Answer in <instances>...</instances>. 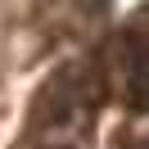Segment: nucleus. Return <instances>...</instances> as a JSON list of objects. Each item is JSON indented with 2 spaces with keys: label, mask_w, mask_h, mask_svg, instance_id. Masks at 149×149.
<instances>
[{
  "label": "nucleus",
  "mask_w": 149,
  "mask_h": 149,
  "mask_svg": "<svg viewBox=\"0 0 149 149\" xmlns=\"http://www.w3.org/2000/svg\"><path fill=\"white\" fill-rule=\"evenodd\" d=\"M122 91H127V109L145 118L149 113V41H136V50H131V59H127V81H122Z\"/></svg>",
  "instance_id": "obj_1"
},
{
  "label": "nucleus",
  "mask_w": 149,
  "mask_h": 149,
  "mask_svg": "<svg viewBox=\"0 0 149 149\" xmlns=\"http://www.w3.org/2000/svg\"><path fill=\"white\" fill-rule=\"evenodd\" d=\"M104 5H109V0H86V9H95V14H100Z\"/></svg>",
  "instance_id": "obj_2"
},
{
  "label": "nucleus",
  "mask_w": 149,
  "mask_h": 149,
  "mask_svg": "<svg viewBox=\"0 0 149 149\" xmlns=\"http://www.w3.org/2000/svg\"><path fill=\"white\" fill-rule=\"evenodd\" d=\"M63 149H72V145H63Z\"/></svg>",
  "instance_id": "obj_4"
},
{
  "label": "nucleus",
  "mask_w": 149,
  "mask_h": 149,
  "mask_svg": "<svg viewBox=\"0 0 149 149\" xmlns=\"http://www.w3.org/2000/svg\"><path fill=\"white\" fill-rule=\"evenodd\" d=\"M136 149H149V140H145V145H136Z\"/></svg>",
  "instance_id": "obj_3"
}]
</instances>
